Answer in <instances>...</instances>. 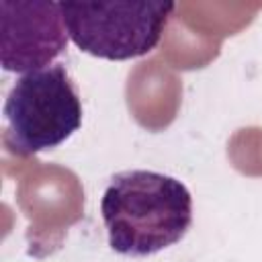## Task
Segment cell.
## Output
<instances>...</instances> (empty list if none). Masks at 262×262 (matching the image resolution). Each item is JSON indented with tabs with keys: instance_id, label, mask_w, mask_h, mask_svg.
Masks as SVG:
<instances>
[{
	"instance_id": "277c9868",
	"label": "cell",
	"mask_w": 262,
	"mask_h": 262,
	"mask_svg": "<svg viewBox=\"0 0 262 262\" xmlns=\"http://www.w3.org/2000/svg\"><path fill=\"white\" fill-rule=\"evenodd\" d=\"M0 61L6 72H35L53 61L68 43L59 2H0Z\"/></svg>"
},
{
	"instance_id": "6da1fadb",
	"label": "cell",
	"mask_w": 262,
	"mask_h": 262,
	"mask_svg": "<svg viewBox=\"0 0 262 262\" xmlns=\"http://www.w3.org/2000/svg\"><path fill=\"white\" fill-rule=\"evenodd\" d=\"M113 252L154 256L178 244L192 225L190 190L174 176L154 170L117 172L100 201Z\"/></svg>"
},
{
	"instance_id": "7a4b0ae2",
	"label": "cell",
	"mask_w": 262,
	"mask_h": 262,
	"mask_svg": "<svg viewBox=\"0 0 262 262\" xmlns=\"http://www.w3.org/2000/svg\"><path fill=\"white\" fill-rule=\"evenodd\" d=\"M4 145L18 156L53 149L82 127V102L63 63L23 74L4 102Z\"/></svg>"
},
{
	"instance_id": "3957f363",
	"label": "cell",
	"mask_w": 262,
	"mask_h": 262,
	"mask_svg": "<svg viewBox=\"0 0 262 262\" xmlns=\"http://www.w3.org/2000/svg\"><path fill=\"white\" fill-rule=\"evenodd\" d=\"M68 37L94 57L125 61L149 53L162 39L174 2H59Z\"/></svg>"
}]
</instances>
